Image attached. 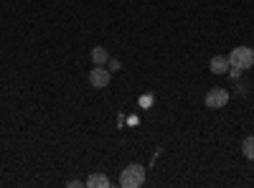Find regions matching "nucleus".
<instances>
[{"label": "nucleus", "instance_id": "4", "mask_svg": "<svg viewBox=\"0 0 254 188\" xmlns=\"http://www.w3.org/2000/svg\"><path fill=\"white\" fill-rule=\"evenodd\" d=\"M110 81H112V71L104 69V66H99V64H94V69L89 71V84H92L94 89H107Z\"/></svg>", "mask_w": 254, "mask_h": 188}, {"label": "nucleus", "instance_id": "2", "mask_svg": "<svg viewBox=\"0 0 254 188\" xmlns=\"http://www.w3.org/2000/svg\"><path fill=\"white\" fill-rule=\"evenodd\" d=\"M229 64H231V69H239V71L252 69V66H254V49H249V46H237V49H231Z\"/></svg>", "mask_w": 254, "mask_h": 188}, {"label": "nucleus", "instance_id": "11", "mask_svg": "<svg viewBox=\"0 0 254 188\" xmlns=\"http://www.w3.org/2000/svg\"><path fill=\"white\" fill-rule=\"evenodd\" d=\"M79 186H84V181H69V188H79Z\"/></svg>", "mask_w": 254, "mask_h": 188}, {"label": "nucleus", "instance_id": "9", "mask_svg": "<svg viewBox=\"0 0 254 188\" xmlns=\"http://www.w3.org/2000/svg\"><path fill=\"white\" fill-rule=\"evenodd\" d=\"M107 66H110V71H112V74L122 69V64H120V59H110V61H107Z\"/></svg>", "mask_w": 254, "mask_h": 188}, {"label": "nucleus", "instance_id": "7", "mask_svg": "<svg viewBox=\"0 0 254 188\" xmlns=\"http://www.w3.org/2000/svg\"><path fill=\"white\" fill-rule=\"evenodd\" d=\"M92 61H94V64H99V66H104V64L110 61L107 49H104V46H94V49H92Z\"/></svg>", "mask_w": 254, "mask_h": 188}, {"label": "nucleus", "instance_id": "6", "mask_svg": "<svg viewBox=\"0 0 254 188\" xmlns=\"http://www.w3.org/2000/svg\"><path fill=\"white\" fill-rule=\"evenodd\" d=\"M84 186H87V188H110V178L104 173H92V176H87Z\"/></svg>", "mask_w": 254, "mask_h": 188}, {"label": "nucleus", "instance_id": "1", "mask_svg": "<svg viewBox=\"0 0 254 188\" xmlns=\"http://www.w3.org/2000/svg\"><path fill=\"white\" fill-rule=\"evenodd\" d=\"M145 176H147L145 165L130 163V165L122 171V176H120V186H122V188H140V186L145 183Z\"/></svg>", "mask_w": 254, "mask_h": 188}, {"label": "nucleus", "instance_id": "8", "mask_svg": "<svg viewBox=\"0 0 254 188\" xmlns=\"http://www.w3.org/2000/svg\"><path fill=\"white\" fill-rule=\"evenodd\" d=\"M242 153H244V158L254 160V135H249V137L242 142Z\"/></svg>", "mask_w": 254, "mask_h": 188}, {"label": "nucleus", "instance_id": "3", "mask_svg": "<svg viewBox=\"0 0 254 188\" xmlns=\"http://www.w3.org/2000/svg\"><path fill=\"white\" fill-rule=\"evenodd\" d=\"M203 102H206L208 110H221V107H226V104H229V89H224V87L208 89V94H206Z\"/></svg>", "mask_w": 254, "mask_h": 188}, {"label": "nucleus", "instance_id": "5", "mask_svg": "<svg viewBox=\"0 0 254 188\" xmlns=\"http://www.w3.org/2000/svg\"><path fill=\"white\" fill-rule=\"evenodd\" d=\"M208 69L214 71V74H226L231 69L229 56H214V59H211V64H208Z\"/></svg>", "mask_w": 254, "mask_h": 188}, {"label": "nucleus", "instance_id": "10", "mask_svg": "<svg viewBox=\"0 0 254 188\" xmlns=\"http://www.w3.org/2000/svg\"><path fill=\"white\" fill-rule=\"evenodd\" d=\"M140 104H142V107H150V104H153V97H150V94H147V97H140Z\"/></svg>", "mask_w": 254, "mask_h": 188}]
</instances>
